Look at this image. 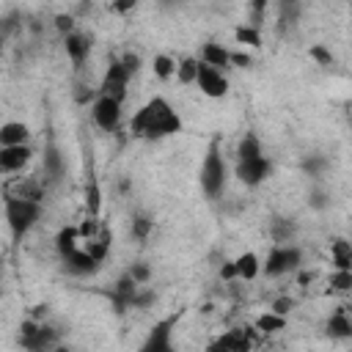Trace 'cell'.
<instances>
[{
    "label": "cell",
    "mask_w": 352,
    "mask_h": 352,
    "mask_svg": "<svg viewBox=\"0 0 352 352\" xmlns=\"http://www.w3.org/2000/svg\"><path fill=\"white\" fill-rule=\"evenodd\" d=\"M179 129H182V118L170 107V102L162 96L148 99L129 121V132L143 140H162V138L176 135Z\"/></svg>",
    "instance_id": "cell-1"
},
{
    "label": "cell",
    "mask_w": 352,
    "mask_h": 352,
    "mask_svg": "<svg viewBox=\"0 0 352 352\" xmlns=\"http://www.w3.org/2000/svg\"><path fill=\"white\" fill-rule=\"evenodd\" d=\"M198 182H201V190L206 198L217 201L226 190V162H223V154H220V140L214 138L204 154V162H201V170H198Z\"/></svg>",
    "instance_id": "cell-2"
},
{
    "label": "cell",
    "mask_w": 352,
    "mask_h": 352,
    "mask_svg": "<svg viewBox=\"0 0 352 352\" xmlns=\"http://www.w3.org/2000/svg\"><path fill=\"white\" fill-rule=\"evenodd\" d=\"M38 217H41V204L38 201L19 198V195H8L6 198V223H8L14 239H22L36 226Z\"/></svg>",
    "instance_id": "cell-3"
},
{
    "label": "cell",
    "mask_w": 352,
    "mask_h": 352,
    "mask_svg": "<svg viewBox=\"0 0 352 352\" xmlns=\"http://www.w3.org/2000/svg\"><path fill=\"white\" fill-rule=\"evenodd\" d=\"M300 261H302V250L283 242V245H275V248L267 253V258H264V272H267L270 278H278V275H286V272L297 270Z\"/></svg>",
    "instance_id": "cell-4"
},
{
    "label": "cell",
    "mask_w": 352,
    "mask_h": 352,
    "mask_svg": "<svg viewBox=\"0 0 352 352\" xmlns=\"http://www.w3.org/2000/svg\"><path fill=\"white\" fill-rule=\"evenodd\" d=\"M129 69L121 63V60H110L102 82H99V94L116 99V102H124L126 99V85H129Z\"/></svg>",
    "instance_id": "cell-5"
},
{
    "label": "cell",
    "mask_w": 352,
    "mask_h": 352,
    "mask_svg": "<svg viewBox=\"0 0 352 352\" xmlns=\"http://www.w3.org/2000/svg\"><path fill=\"white\" fill-rule=\"evenodd\" d=\"M91 118L99 129L104 132H116L118 124H121V102L104 96V94H96L94 104H91Z\"/></svg>",
    "instance_id": "cell-6"
},
{
    "label": "cell",
    "mask_w": 352,
    "mask_h": 352,
    "mask_svg": "<svg viewBox=\"0 0 352 352\" xmlns=\"http://www.w3.org/2000/svg\"><path fill=\"white\" fill-rule=\"evenodd\" d=\"M55 338L58 333L47 324H36V322H22L19 327V344L25 349H47V346H55Z\"/></svg>",
    "instance_id": "cell-7"
},
{
    "label": "cell",
    "mask_w": 352,
    "mask_h": 352,
    "mask_svg": "<svg viewBox=\"0 0 352 352\" xmlns=\"http://www.w3.org/2000/svg\"><path fill=\"white\" fill-rule=\"evenodd\" d=\"M270 168L272 165H270V160L264 154L248 157V160H236V179L242 184H248V187H256L270 176Z\"/></svg>",
    "instance_id": "cell-8"
},
{
    "label": "cell",
    "mask_w": 352,
    "mask_h": 352,
    "mask_svg": "<svg viewBox=\"0 0 352 352\" xmlns=\"http://www.w3.org/2000/svg\"><path fill=\"white\" fill-rule=\"evenodd\" d=\"M195 82H198L201 94H206V96H212V99H220V96L228 94V80H226L223 72L214 69V66L201 63V66H198V77H195Z\"/></svg>",
    "instance_id": "cell-9"
},
{
    "label": "cell",
    "mask_w": 352,
    "mask_h": 352,
    "mask_svg": "<svg viewBox=\"0 0 352 352\" xmlns=\"http://www.w3.org/2000/svg\"><path fill=\"white\" fill-rule=\"evenodd\" d=\"M176 324V316H168L162 322H157L148 333V338L143 341V352H170L173 344H170V327Z\"/></svg>",
    "instance_id": "cell-10"
},
{
    "label": "cell",
    "mask_w": 352,
    "mask_h": 352,
    "mask_svg": "<svg viewBox=\"0 0 352 352\" xmlns=\"http://www.w3.org/2000/svg\"><path fill=\"white\" fill-rule=\"evenodd\" d=\"M30 160V148L28 143H16V146H0V173H16L28 165Z\"/></svg>",
    "instance_id": "cell-11"
},
{
    "label": "cell",
    "mask_w": 352,
    "mask_h": 352,
    "mask_svg": "<svg viewBox=\"0 0 352 352\" xmlns=\"http://www.w3.org/2000/svg\"><path fill=\"white\" fill-rule=\"evenodd\" d=\"M63 258V270L66 272H72V275H91V272H96L99 270V264L77 245V248H72L69 253H63L60 256Z\"/></svg>",
    "instance_id": "cell-12"
},
{
    "label": "cell",
    "mask_w": 352,
    "mask_h": 352,
    "mask_svg": "<svg viewBox=\"0 0 352 352\" xmlns=\"http://www.w3.org/2000/svg\"><path fill=\"white\" fill-rule=\"evenodd\" d=\"M63 47H66V55H69V60L74 63V69H80V66L85 63V58H88V50H91L88 38H85L82 33H77V30L66 33V38H63Z\"/></svg>",
    "instance_id": "cell-13"
},
{
    "label": "cell",
    "mask_w": 352,
    "mask_h": 352,
    "mask_svg": "<svg viewBox=\"0 0 352 352\" xmlns=\"http://www.w3.org/2000/svg\"><path fill=\"white\" fill-rule=\"evenodd\" d=\"M138 286L140 283H135V278L126 272V275H121L118 278V283L113 286V305H116V311L121 314L124 308H129V302H132V297H135V292H138Z\"/></svg>",
    "instance_id": "cell-14"
},
{
    "label": "cell",
    "mask_w": 352,
    "mask_h": 352,
    "mask_svg": "<svg viewBox=\"0 0 352 352\" xmlns=\"http://www.w3.org/2000/svg\"><path fill=\"white\" fill-rule=\"evenodd\" d=\"M110 231L104 228V226H99V231L94 234V236H88V239H82V242H88L82 250L96 261V264H102L104 258H107V250H110Z\"/></svg>",
    "instance_id": "cell-15"
},
{
    "label": "cell",
    "mask_w": 352,
    "mask_h": 352,
    "mask_svg": "<svg viewBox=\"0 0 352 352\" xmlns=\"http://www.w3.org/2000/svg\"><path fill=\"white\" fill-rule=\"evenodd\" d=\"M201 63L214 66V69H226L228 66V50L220 47L217 41H206L204 50H201Z\"/></svg>",
    "instance_id": "cell-16"
},
{
    "label": "cell",
    "mask_w": 352,
    "mask_h": 352,
    "mask_svg": "<svg viewBox=\"0 0 352 352\" xmlns=\"http://www.w3.org/2000/svg\"><path fill=\"white\" fill-rule=\"evenodd\" d=\"M234 270H236V278L239 280H253L256 275H258V270H261V264H258V256L256 253H242L239 258H234Z\"/></svg>",
    "instance_id": "cell-17"
},
{
    "label": "cell",
    "mask_w": 352,
    "mask_h": 352,
    "mask_svg": "<svg viewBox=\"0 0 352 352\" xmlns=\"http://www.w3.org/2000/svg\"><path fill=\"white\" fill-rule=\"evenodd\" d=\"M28 126L22 121H8L0 126V146H16V143H25L28 140Z\"/></svg>",
    "instance_id": "cell-18"
},
{
    "label": "cell",
    "mask_w": 352,
    "mask_h": 352,
    "mask_svg": "<svg viewBox=\"0 0 352 352\" xmlns=\"http://www.w3.org/2000/svg\"><path fill=\"white\" fill-rule=\"evenodd\" d=\"M11 195H19V198H30V201H44V184L36 179V176H28L22 182L14 184V192Z\"/></svg>",
    "instance_id": "cell-19"
},
{
    "label": "cell",
    "mask_w": 352,
    "mask_h": 352,
    "mask_svg": "<svg viewBox=\"0 0 352 352\" xmlns=\"http://www.w3.org/2000/svg\"><path fill=\"white\" fill-rule=\"evenodd\" d=\"M44 173H47L52 182H58V179L63 176V157H60V151H58L55 143H50V146L44 148Z\"/></svg>",
    "instance_id": "cell-20"
},
{
    "label": "cell",
    "mask_w": 352,
    "mask_h": 352,
    "mask_svg": "<svg viewBox=\"0 0 352 352\" xmlns=\"http://www.w3.org/2000/svg\"><path fill=\"white\" fill-rule=\"evenodd\" d=\"M248 346H250V338H248L242 330H231V333L220 336V338L212 344V349H234V352H242V349H248Z\"/></svg>",
    "instance_id": "cell-21"
},
{
    "label": "cell",
    "mask_w": 352,
    "mask_h": 352,
    "mask_svg": "<svg viewBox=\"0 0 352 352\" xmlns=\"http://www.w3.org/2000/svg\"><path fill=\"white\" fill-rule=\"evenodd\" d=\"M330 256H333L336 270H349V264H352V248H349L346 239H333V245H330Z\"/></svg>",
    "instance_id": "cell-22"
},
{
    "label": "cell",
    "mask_w": 352,
    "mask_h": 352,
    "mask_svg": "<svg viewBox=\"0 0 352 352\" xmlns=\"http://www.w3.org/2000/svg\"><path fill=\"white\" fill-rule=\"evenodd\" d=\"M198 66H201V60H195V58H182L179 63H176V80L182 82V85H190V82H195V77H198Z\"/></svg>",
    "instance_id": "cell-23"
},
{
    "label": "cell",
    "mask_w": 352,
    "mask_h": 352,
    "mask_svg": "<svg viewBox=\"0 0 352 352\" xmlns=\"http://www.w3.org/2000/svg\"><path fill=\"white\" fill-rule=\"evenodd\" d=\"M294 231H297V226H294L289 217H275V220H272V239H275L278 245L292 242Z\"/></svg>",
    "instance_id": "cell-24"
},
{
    "label": "cell",
    "mask_w": 352,
    "mask_h": 352,
    "mask_svg": "<svg viewBox=\"0 0 352 352\" xmlns=\"http://www.w3.org/2000/svg\"><path fill=\"white\" fill-rule=\"evenodd\" d=\"M327 333L336 336V338H346V336H352V322L346 319L344 311H338V314L330 316V322H327Z\"/></svg>",
    "instance_id": "cell-25"
},
{
    "label": "cell",
    "mask_w": 352,
    "mask_h": 352,
    "mask_svg": "<svg viewBox=\"0 0 352 352\" xmlns=\"http://www.w3.org/2000/svg\"><path fill=\"white\" fill-rule=\"evenodd\" d=\"M258 154H261V143L253 132H248L236 146V160H248V157H258Z\"/></svg>",
    "instance_id": "cell-26"
},
{
    "label": "cell",
    "mask_w": 352,
    "mask_h": 352,
    "mask_svg": "<svg viewBox=\"0 0 352 352\" xmlns=\"http://www.w3.org/2000/svg\"><path fill=\"white\" fill-rule=\"evenodd\" d=\"M77 239H80V234H77V228H60L58 231V236H55V248H58V253L63 256V253H69L72 248H77Z\"/></svg>",
    "instance_id": "cell-27"
},
{
    "label": "cell",
    "mask_w": 352,
    "mask_h": 352,
    "mask_svg": "<svg viewBox=\"0 0 352 352\" xmlns=\"http://www.w3.org/2000/svg\"><path fill=\"white\" fill-rule=\"evenodd\" d=\"M234 36H236L239 44H248V47H258V44H261V36H258V28H256V25H253V28H245V25H242V28L234 30Z\"/></svg>",
    "instance_id": "cell-28"
},
{
    "label": "cell",
    "mask_w": 352,
    "mask_h": 352,
    "mask_svg": "<svg viewBox=\"0 0 352 352\" xmlns=\"http://www.w3.org/2000/svg\"><path fill=\"white\" fill-rule=\"evenodd\" d=\"M173 72H176V63H173L168 55H157V58H154V74H157L160 80H170Z\"/></svg>",
    "instance_id": "cell-29"
},
{
    "label": "cell",
    "mask_w": 352,
    "mask_h": 352,
    "mask_svg": "<svg viewBox=\"0 0 352 352\" xmlns=\"http://www.w3.org/2000/svg\"><path fill=\"white\" fill-rule=\"evenodd\" d=\"M283 324H286V319H283L280 314H264V316L256 322V327H258V330H264V333H275V330H283Z\"/></svg>",
    "instance_id": "cell-30"
},
{
    "label": "cell",
    "mask_w": 352,
    "mask_h": 352,
    "mask_svg": "<svg viewBox=\"0 0 352 352\" xmlns=\"http://www.w3.org/2000/svg\"><path fill=\"white\" fill-rule=\"evenodd\" d=\"M151 228H154V220H148L146 214H135L132 217V234H135V239H146L151 234Z\"/></svg>",
    "instance_id": "cell-31"
},
{
    "label": "cell",
    "mask_w": 352,
    "mask_h": 352,
    "mask_svg": "<svg viewBox=\"0 0 352 352\" xmlns=\"http://www.w3.org/2000/svg\"><path fill=\"white\" fill-rule=\"evenodd\" d=\"M330 286H333L336 292H346V289L352 286V272H349V270H336L333 278H330Z\"/></svg>",
    "instance_id": "cell-32"
},
{
    "label": "cell",
    "mask_w": 352,
    "mask_h": 352,
    "mask_svg": "<svg viewBox=\"0 0 352 352\" xmlns=\"http://www.w3.org/2000/svg\"><path fill=\"white\" fill-rule=\"evenodd\" d=\"M19 19H22L19 14H8V16L0 19V41H6V38L19 28Z\"/></svg>",
    "instance_id": "cell-33"
},
{
    "label": "cell",
    "mask_w": 352,
    "mask_h": 352,
    "mask_svg": "<svg viewBox=\"0 0 352 352\" xmlns=\"http://www.w3.org/2000/svg\"><path fill=\"white\" fill-rule=\"evenodd\" d=\"M297 11H300V6H297V0H280V19L283 22H294L297 19Z\"/></svg>",
    "instance_id": "cell-34"
},
{
    "label": "cell",
    "mask_w": 352,
    "mask_h": 352,
    "mask_svg": "<svg viewBox=\"0 0 352 352\" xmlns=\"http://www.w3.org/2000/svg\"><path fill=\"white\" fill-rule=\"evenodd\" d=\"M324 165H327V162H324L322 157H308V160H302V170H305L308 176H319Z\"/></svg>",
    "instance_id": "cell-35"
},
{
    "label": "cell",
    "mask_w": 352,
    "mask_h": 352,
    "mask_svg": "<svg viewBox=\"0 0 352 352\" xmlns=\"http://www.w3.org/2000/svg\"><path fill=\"white\" fill-rule=\"evenodd\" d=\"M151 302H154V292H151V289H146V292H140V289H138L129 305H132V308H148Z\"/></svg>",
    "instance_id": "cell-36"
},
{
    "label": "cell",
    "mask_w": 352,
    "mask_h": 352,
    "mask_svg": "<svg viewBox=\"0 0 352 352\" xmlns=\"http://www.w3.org/2000/svg\"><path fill=\"white\" fill-rule=\"evenodd\" d=\"M129 275L135 278V283H146V280L151 278V270H148L143 261H138V264H132V267H129Z\"/></svg>",
    "instance_id": "cell-37"
},
{
    "label": "cell",
    "mask_w": 352,
    "mask_h": 352,
    "mask_svg": "<svg viewBox=\"0 0 352 352\" xmlns=\"http://www.w3.org/2000/svg\"><path fill=\"white\" fill-rule=\"evenodd\" d=\"M311 58H316L322 66H333V55L324 47H311Z\"/></svg>",
    "instance_id": "cell-38"
},
{
    "label": "cell",
    "mask_w": 352,
    "mask_h": 352,
    "mask_svg": "<svg viewBox=\"0 0 352 352\" xmlns=\"http://www.w3.org/2000/svg\"><path fill=\"white\" fill-rule=\"evenodd\" d=\"M292 305H294V300H292V297H278V300L272 302V314H280V316H283V314H289V311H292Z\"/></svg>",
    "instance_id": "cell-39"
},
{
    "label": "cell",
    "mask_w": 352,
    "mask_h": 352,
    "mask_svg": "<svg viewBox=\"0 0 352 352\" xmlns=\"http://www.w3.org/2000/svg\"><path fill=\"white\" fill-rule=\"evenodd\" d=\"M135 6H138V0H110V8L116 14H129Z\"/></svg>",
    "instance_id": "cell-40"
},
{
    "label": "cell",
    "mask_w": 352,
    "mask_h": 352,
    "mask_svg": "<svg viewBox=\"0 0 352 352\" xmlns=\"http://www.w3.org/2000/svg\"><path fill=\"white\" fill-rule=\"evenodd\" d=\"M308 204H311L314 209H324V206H327L330 201H327V195H324L322 190H314V192L308 195Z\"/></svg>",
    "instance_id": "cell-41"
},
{
    "label": "cell",
    "mask_w": 352,
    "mask_h": 352,
    "mask_svg": "<svg viewBox=\"0 0 352 352\" xmlns=\"http://www.w3.org/2000/svg\"><path fill=\"white\" fill-rule=\"evenodd\" d=\"M55 25H58V30H60V33H72V30H74L72 16H66V14H58V16H55Z\"/></svg>",
    "instance_id": "cell-42"
},
{
    "label": "cell",
    "mask_w": 352,
    "mask_h": 352,
    "mask_svg": "<svg viewBox=\"0 0 352 352\" xmlns=\"http://www.w3.org/2000/svg\"><path fill=\"white\" fill-rule=\"evenodd\" d=\"M121 63H124V66H126V69H129V74H135V72H138V69H140V58H138V55H135V52H126V55H124V58H121Z\"/></svg>",
    "instance_id": "cell-43"
},
{
    "label": "cell",
    "mask_w": 352,
    "mask_h": 352,
    "mask_svg": "<svg viewBox=\"0 0 352 352\" xmlns=\"http://www.w3.org/2000/svg\"><path fill=\"white\" fill-rule=\"evenodd\" d=\"M228 63H234V66H250V55H245V52H228Z\"/></svg>",
    "instance_id": "cell-44"
},
{
    "label": "cell",
    "mask_w": 352,
    "mask_h": 352,
    "mask_svg": "<svg viewBox=\"0 0 352 352\" xmlns=\"http://www.w3.org/2000/svg\"><path fill=\"white\" fill-rule=\"evenodd\" d=\"M88 206L96 214V209H99V187L96 184H91V190H88Z\"/></svg>",
    "instance_id": "cell-45"
},
{
    "label": "cell",
    "mask_w": 352,
    "mask_h": 352,
    "mask_svg": "<svg viewBox=\"0 0 352 352\" xmlns=\"http://www.w3.org/2000/svg\"><path fill=\"white\" fill-rule=\"evenodd\" d=\"M220 278H223V280H234V278H236V270H234V261H226V264L220 267Z\"/></svg>",
    "instance_id": "cell-46"
},
{
    "label": "cell",
    "mask_w": 352,
    "mask_h": 352,
    "mask_svg": "<svg viewBox=\"0 0 352 352\" xmlns=\"http://www.w3.org/2000/svg\"><path fill=\"white\" fill-rule=\"evenodd\" d=\"M297 280H300V283H311V280H314V272H300Z\"/></svg>",
    "instance_id": "cell-47"
},
{
    "label": "cell",
    "mask_w": 352,
    "mask_h": 352,
    "mask_svg": "<svg viewBox=\"0 0 352 352\" xmlns=\"http://www.w3.org/2000/svg\"><path fill=\"white\" fill-rule=\"evenodd\" d=\"M179 3H184V0H162V6H179Z\"/></svg>",
    "instance_id": "cell-48"
}]
</instances>
